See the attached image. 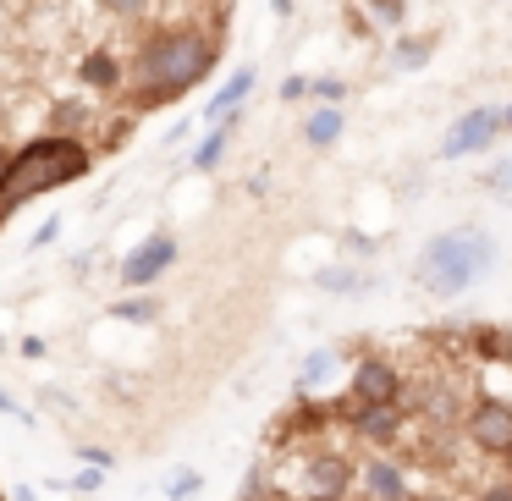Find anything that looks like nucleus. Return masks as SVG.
Masks as SVG:
<instances>
[{"mask_svg":"<svg viewBox=\"0 0 512 501\" xmlns=\"http://www.w3.org/2000/svg\"><path fill=\"white\" fill-rule=\"evenodd\" d=\"M215 56H221L215 34H204V28H193V23H160L138 39L122 89L138 111H155V105H171L188 89H199L215 72Z\"/></svg>","mask_w":512,"mask_h":501,"instance_id":"nucleus-1","label":"nucleus"},{"mask_svg":"<svg viewBox=\"0 0 512 501\" xmlns=\"http://www.w3.org/2000/svg\"><path fill=\"white\" fill-rule=\"evenodd\" d=\"M94 171V149L72 133H45V138H28L23 149H12L6 160V177H0V221L12 210H23L28 199L39 193H56L72 188Z\"/></svg>","mask_w":512,"mask_h":501,"instance_id":"nucleus-2","label":"nucleus"},{"mask_svg":"<svg viewBox=\"0 0 512 501\" xmlns=\"http://www.w3.org/2000/svg\"><path fill=\"white\" fill-rule=\"evenodd\" d=\"M496 270V237L479 232V226H452V232H435L430 243L419 248V259H413V281H419V292H430V298H463L468 287H474L479 276H490Z\"/></svg>","mask_w":512,"mask_h":501,"instance_id":"nucleus-3","label":"nucleus"},{"mask_svg":"<svg viewBox=\"0 0 512 501\" xmlns=\"http://www.w3.org/2000/svg\"><path fill=\"white\" fill-rule=\"evenodd\" d=\"M270 485H281L292 501H342L353 490V463L342 452H298L287 468H270Z\"/></svg>","mask_w":512,"mask_h":501,"instance_id":"nucleus-4","label":"nucleus"},{"mask_svg":"<svg viewBox=\"0 0 512 501\" xmlns=\"http://www.w3.org/2000/svg\"><path fill=\"white\" fill-rule=\"evenodd\" d=\"M402 391H408V380L397 375V364H386V358H358L353 380H347V397L331 413L347 419V413H364V408H391V402H402Z\"/></svg>","mask_w":512,"mask_h":501,"instance_id":"nucleus-5","label":"nucleus"},{"mask_svg":"<svg viewBox=\"0 0 512 501\" xmlns=\"http://www.w3.org/2000/svg\"><path fill=\"white\" fill-rule=\"evenodd\" d=\"M463 435L485 457H507L512 452V402L474 397V402H468V413H463Z\"/></svg>","mask_w":512,"mask_h":501,"instance_id":"nucleus-6","label":"nucleus"},{"mask_svg":"<svg viewBox=\"0 0 512 501\" xmlns=\"http://www.w3.org/2000/svg\"><path fill=\"white\" fill-rule=\"evenodd\" d=\"M501 138V111L496 105H474V111H463L452 127H446L441 138V160H463V155H485L490 144Z\"/></svg>","mask_w":512,"mask_h":501,"instance_id":"nucleus-7","label":"nucleus"},{"mask_svg":"<svg viewBox=\"0 0 512 501\" xmlns=\"http://www.w3.org/2000/svg\"><path fill=\"white\" fill-rule=\"evenodd\" d=\"M177 254H182V248H177V237H171V232L144 237V243L122 259V287H155V281L177 265Z\"/></svg>","mask_w":512,"mask_h":501,"instance_id":"nucleus-8","label":"nucleus"},{"mask_svg":"<svg viewBox=\"0 0 512 501\" xmlns=\"http://www.w3.org/2000/svg\"><path fill=\"white\" fill-rule=\"evenodd\" d=\"M402 419H408V413H402V402H391V408H364V413H347L342 424L358 435V441L386 446V441H397V435H402Z\"/></svg>","mask_w":512,"mask_h":501,"instance_id":"nucleus-9","label":"nucleus"},{"mask_svg":"<svg viewBox=\"0 0 512 501\" xmlns=\"http://www.w3.org/2000/svg\"><path fill=\"white\" fill-rule=\"evenodd\" d=\"M358 474H364L369 501H408V474H402V463H391V457H369Z\"/></svg>","mask_w":512,"mask_h":501,"instance_id":"nucleus-10","label":"nucleus"},{"mask_svg":"<svg viewBox=\"0 0 512 501\" xmlns=\"http://www.w3.org/2000/svg\"><path fill=\"white\" fill-rule=\"evenodd\" d=\"M254 78H259L254 67H237L232 78L215 89V100H210V111H204V116H210V122H226V116H237V111H243V100L254 94Z\"/></svg>","mask_w":512,"mask_h":501,"instance_id":"nucleus-11","label":"nucleus"},{"mask_svg":"<svg viewBox=\"0 0 512 501\" xmlns=\"http://www.w3.org/2000/svg\"><path fill=\"white\" fill-rule=\"evenodd\" d=\"M342 127H347L342 105H314V111L303 116V144H309V149H331L336 138H342Z\"/></svg>","mask_w":512,"mask_h":501,"instance_id":"nucleus-12","label":"nucleus"},{"mask_svg":"<svg viewBox=\"0 0 512 501\" xmlns=\"http://www.w3.org/2000/svg\"><path fill=\"white\" fill-rule=\"evenodd\" d=\"M78 78L89 83V89L111 94V89H122V83H127V67L111 56V50H89V56L78 61Z\"/></svg>","mask_w":512,"mask_h":501,"instance_id":"nucleus-13","label":"nucleus"},{"mask_svg":"<svg viewBox=\"0 0 512 501\" xmlns=\"http://www.w3.org/2000/svg\"><path fill=\"white\" fill-rule=\"evenodd\" d=\"M314 287L331 292V298H364V292L375 287V276H364V270H353V265H331V270L314 276Z\"/></svg>","mask_w":512,"mask_h":501,"instance_id":"nucleus-14","label":"nucleus"},{"mask_svg":"<svg viewBox=\"0 0 512 501\" xmlns=\"http://www.w3.org/2000/svg\"><path fill=\"white\" fill-rule=\"evenodd\" d=\"M237 122H243V111H237V116H226V122H215V133L204 138L199 149H193V160H188V166H193V171H215V166H221V160H226V144H232V133H237Z\"/></svg>","mask_w":512,"mask_h":501,"instance_id":"nucleus-15","label":"nucleus"},{"mask_svg":"<svg viewBox=\"0 0 512 501\" xmlns=\"http://www.w3.org/2000/svg\"><path fill=\"white\" fill-rule=\"evenodd\" d=\"M474 353L496 358V364H512V336L501 325H474Z\"/></svg>","mask_w":512,"mask_h":501,"instance_id":"nucleus-16","label":"nucleus"},{"mask_svg":"<svg viewBox=\"0 0 512 501\" xmlns=\"http://www.w3.org/2000/svg\"><path fill=\"white\" fill-rule=\"evenodd\" d=\"M331 369H336V353H331V347H314V353L298 364V386H303V391L325 386V380H331Z\"/></svg>","mask_w":512,"mask_h":501,"instance_id":"nucleus-17","label":"nucleus"},{"mask_svg":"<svg viewBox=\"0 0 512 501\" xmlns=\"http://www.w3.org/2000/svg\"><path fill=\"white\" fill-rule=\"evenodd\" d=\"M430 50H435V39H397V45H391V67H397V72H419L424 61H430Z\"/></svg>","mask_w":512,"mask_h":501,"instance_id":"nucleus-18","label":"nucleus"},{"mask_svg":"<svg viewBox=\"0 0 512 501\" xmlns=\"http://www.w3.org/2000/svg\"><path fill=\"white\" fill-rule=\"evenodd\" d=\"M199 485H204V474H199V468H177V474H166V496H171V501L199 496Z\"/></svg>","mask_w":512,"mask_h":501,"instance_id":"nucleus-19","label":"nucleus"},{"mask_svg":"<svg viewBox=\"0 0 512 501\" xmlns=\"http://www.w3.org/2000/svg\"><path fill=\"white\" fill-rule=\"evenodd\" d=\"M111 314H116V320H155V303H149V298H122V303H111Z\"/></svg>","mask_w":512,"mask_h":501,"instance_id":"nucleus-20","label":"nucleus"},{"mask_svg":"<svg viewBox=\"0 0 512 501\" xmlns=\"http://www.w3.org/2000/svg\"><path fill=\"white\" fill-rule=\"evenodd\" d=\"M485 188H490V193H501V199L512 204V160H501V166H490V171H485Z\"/></svg>","mask_w":512,"mask_h":501,"instance_id":"nucleus-21","label":"nucleus"},{"mask_svg":"<svg viewBox=\"0 0 512 501\" xmlns=\"http://www.w3.org/2000/svg\"><path fill=\"white\" fill-rule=\"evenodd\" d=\"M270 490V463H254L248 468V479H243V501H259Z\"/></svg>","mask_w":512,"mask_h":501,"instance_id":"nucleus-22","label":"nucleus"},{"mask_svg":"<svg viewBox=\"0 0 512 501\" xmlns=\"http://www.w3.org/2000/svg\"><path fill=\"white\" fill-rule=\"evenodd\" d=\"M369 12H375L380 28H397L402 23V0H369Z\"/></svg>","mask_w":512,"mask_h":501,"instance_id":"nucleus-23","label":"nucleus"},{"mask_svg":"<svg viewBox=\"0 0 512 501\" xmlns=\"http://www.w3.org/2000/svg\"><path fill=\"white\" fill-rule=\"evenodd\" d=\"M309 94H314L320 105H336V100L347 94V83H336V78H314V83H309Z\"/></svg>","mask_w":512,"mask_h":501,"instance_id":"nucleus-24","label":"nucleus"},{"mask_svg":"<svg viewBox=\"0 0 512 501\" xmlns=\"http://www.w3.org/2000/svg\"><path fill=\"white\" fill-rule=\"evenodd\" d=\"M0 413H12L17 424H28V430H34V413H28V408H17V402L6 397V391H0Z\"/></svg>","mask_w":512,"mask_h":501,"instance_id":"nucleus-25","label":"nucleus"},{"mask_svg":"<svg viewBox=\"0 0 512 501\" xmlns=\"http://www.w3.org/2000/svg\"><path fill=\"white\" fill-rule=\"evenodd\" d=\"M56 237H61V221H45V226H39V232H34V248H50V243H56Z\"/></svg>","mask_w":512,"mask_h":501,"instance_id":"nucleus-26","label":"nucleus"},{"mask_svg":"<svg viewBox=\"0 0 512 501\" xmlns=\"http://www.w3.org/2000/svg\"><path fill=\"white\" fill-rule=\"evenodd\" d=\"M100 479H105V474H100V468H83V474H78V479H72V490H100Z\"/></svg>","mask_w":512,"mask_h":501,"instance_id":"nucleus-27","label":"nucleus"},{"mask_svg":"<svg viewBox=\"0 0 512 501\" xmlns=\"http://www.w3.org/2000/svg\"><path fill=\"white\" fill-rule=\"evenodd\" d=\"M298 94H309V83H303V78H287V83H281V100H298Z\"/></svg>","mask_w":512,"mask_h":501,"instance_id":"nucleus-28","label":"nucleus"},{"mask_svg":"<svg viewBox=\"0 0 512 501\" xmlns=\"http://www.w3.org/2000/svg\"><path fill=\"white\" fill-rule=\"evenodd\" d=\"M270 12H276V17H292V0H270Z\"/></svg>","mask_w":512,"mask_h":501,"instance_id":"nucleus-29","label":"nucleus"},{"mask_svg":"<svg viewBox=\"0 0 512 501\" xmlns=\"http://www.w3.org/2000/svg\"><path fill=\"white\" fill-rule=\"evenodd\" d=\"M501 133H512V105H501Z\"/></svg>","mask_w":512,"mask_h":501,"instance_id":"nucleus-30","label":"nucleus"},{"mask_svg":"<svg viewBox=\"0 0 512 501\" xmlns=\"http://www.w3.org/2000/svg\"><path fill=\"white\" fill-rule=\"evenodd\" d=\"M6 160H12V149H6V144H0V177H6Z\"/></svg>","mask_w":512,"mask_h":501,"instance_id":"nucleus-31","label":"nucleus"},{"mask_svg":"<svg viewBox=\"0 0 512 501\" xmlns=\"http://www.w3.org/2000/svg\"><path fill=\"white\" fill-rule=\"evenodd\" d=\"M0 127H6V89H0Z\"/></svg>","mask_w":512,"mask_h":501,"instance_id":"nucleus-32","label":"nucleus"},{"mask_svg":"<svg viewBox=\"0 0 512 501\" xmlns=\"http://www.w3.org/2000/svg\"><path fill=\"white\" fill-rule=\"evenodd\" d=\"M408 501H435V496H408Z\"/></svg>","mask_w":512,"mask_h":501,"instance_id":"nucleus-33","label":"nucleus"},{"mask_svg":"<svg viewBox=\"0 0 512 501\" xmlns=\"http://www.w3.org/2000/svg\"><path fill=\"white\" fill-rule=\"evenodd\" d=\"M0 353H6V336H0Z\"/></svg>","mask_w":512,"mask_h":501,"instance_id":"nucleus-34","label":"nucleus"},{"mask_svg":"<svg viewBox=\"0 0 512 501\" xmlns=\"http://www.w3.org/2000/svg\"><path fill=\"white\" fill-rule=\"evenodd\" d=\"M507 468H512V452H507Z\"/></svg>","mask_w":512,"mask_h":501,"instance_id":"nucleus-35","label":"nucleus"}]
</instances>
